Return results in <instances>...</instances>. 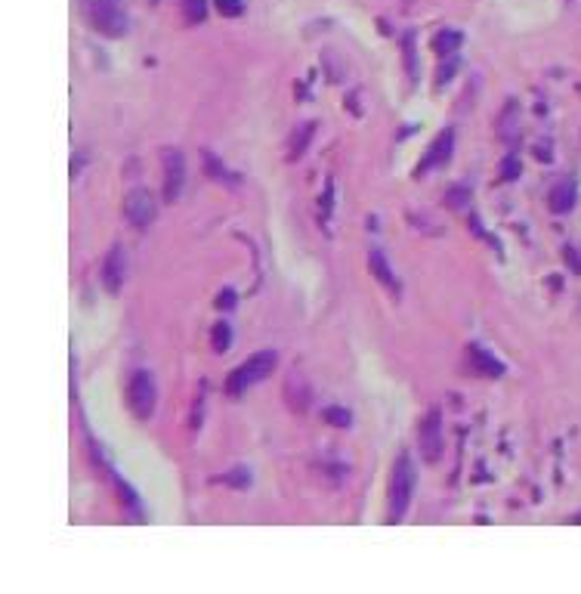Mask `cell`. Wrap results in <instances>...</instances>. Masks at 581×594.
<instances>
[{
    "mask_svg": "<svg viewBox=\"0 0 581 594\" xmlns=\"http://www.w3.org/2000/svg\"><path fill=\"white\" fill-rule=\"evenodd\" d=\"M467 353H470V362L476 365V371H479V375H488V377H501V375H504V365H501L494 356H488L482 346H470Z\"/></svg>",
    "mask_w": 581,
    "mask_h": 594,
    "instance_id": "7c38bea8",
    "label": "cell"
},
{
    "mask_svg": "<svg viewBox=\"0 0 581 594\" xmlns=\"http://www.w3.org/2000/svg\"><path fill=\"white\" fill-rule=\"evenodd\" d=\"M312 127H315V124H303V127H300V136H294V142H290V158H300V155H303L309 136H312Z\"/></svg>",
    "mask_w": 581,
    "mask_h": 594,
    "instance_id": "9a60e30c",
    "label": "cell"
},
{
    "mask_svg": "<svg viewBox=\"0 0 581 594\" xmlns=\"http://www.w3.org/2000/svg\"><path fill=\"white\" fill-rule=\"evenodd\" d=\"M216 10H220V16H241V0H216Z\"/></svg>",
    "mask_w": 581,
    "mask_h": 594,
    "instance_id": "ac0fdd59",
    "label": "cell"
},
{
    "mask_svg": "<svg viewBox=\"0 0 581 594\" xmlns=\"http://www.w3.org/2000/svg\"><path fill=\"white\" fill-rule=\"evenodd\" d=\"M155 214H158V201H155L152 192H148V189L127 192V198H124V217H127L130 226H133V229L152 226Z\"/></svg>",
    "mask_w": 581,
    "mask_h": 594,
    "instance_id": "5b68a950",
    "label": "cell"
},
{
    "mask_svg": "<svg viewBox=\"0 0 581 594\" xmlns=\"http://www.w3.org/2000/svg\"><path fill=\"white\" fill-rule=\"evenodd\" d=\"M572 520H575V523H581V514H575V517H572Z\"/></svg>",
    "mask_w": 581,
    "mask_h": 594,
    "instance_id": "44dd1931",
    "label": "cell"
},
{
    "mask_svg": "<svg viewBox=\"0 0 581 594\" xmlns=\"http://www.w3.org/2000/svg\"><path fill=\"white\" fill-rule=\"evenodd\" d=\"M124 272H127V260H124V248H111L109 257L102 263V285L109 294H117L124 288Z\"/></svg>",
    "mask_w": 581,
    "mask_h": 594,
    "instance_id": "ba28073f",
    "label": "cell"
},
{
    "mask_svg": "<svg viewBox=\"0 0 581 594\" xmlns=\"http://www.w3.org/2000/svg\"><path fill=\"white\" fill-rule=\"evenodd\" d=\"M414 464L408 455H399V461L393 464V476H389V517L402 520L411 505V492H414Z\"/></svg>",
    "mask_w": 581,
    "mask_h": 594,
    "instance_id": "7a4b0ae2",
    "label": "cell"
},
{
    "mask_svg": "<svg viewBox=\"0 0 581 594\" xmlns=\"http://www.w3.org/2000/svg\"><path fill=\"white\" fill-rule=\"evenodd\" d=\"M204 19V0H185V22H201Z\"/></svg>",
    "mask_w": 581,
    "mask_h": 594,
    "instance_id": "e0dca14e",
    "label": "cell"
},
{
    "mask_svg": "<svg viewBox=\"0 0 581 594\" xmlns=\"http://www.w3.org/2000/svg\"><path fill=\"white\" fill-rule=\"evenodd\" d=\"M275 362H278V356L272 350H260V353H253L247 362H241L238 368L229 375V381H226V390L229 393H241V390H247V387H253V384H260L266 375H272V368H275Z\"/></svg>",
    "mask_w": 581,
    "mask_h": 594,
    "instance_id": "3957f363",
    "label": "cell"
},
{
    "mask_svg": "<svg viewBox=\"0 0 581 594\" xmlns=\"http://www.w3.org/2000/svg\"><path fill=\"white\" fill-rule=\"evenodd\" d=\"M519 170H523V167H519V158H516V155H507V158L501 161V177H504V179H516Z\"/></svg>",
    "mask_w": 581,
    "mask_h": 594,
    "instance_id": "2e32d148",
    "label": "cell"
},
{
    "mask_svg": "<svg viewBox=\"0 0 581 594\" xmlns=\"http://www.w3.org/2000/svg\"><path fill=\"white\" fill-rule=\"evenodd\" d=\"M433 47H436L439 56H451L457 47H461V34H455V31H442V34H436Z\"/></svg>",
    "mask_w": 581,
    "mask_h": 594,
    "instance_id": "4fadbf2b",
    "label": "cell"
},
{
    "mask_svg": "<svg viewBox=\"0 0 581 594\" xmlns=\"http://www.w3.org/2000/svg\"><path fill=\"white\" fill-rule=\"evenodd\" d=\"M461 198H470V192L467 189H451L448 192V204H451V208H461V204H464Z\"/></svg>",
    "mask_w": 581,
    "mask_h": 594,
    "instance_id": "ffe728a7",
    "label": "cell"
},
{
    "mask_svg": "<svg viewBox=\"0 0 581 594\" xmlns=\"http://www.w3.org/2000/svg\"><path fill=\"white\" fill-rule=\"evenodd\" d=\"M321 418H325L328 424H334V427H350L352 424V415L346 412V408H337V406H325L321 408Z\"/></svg>",
    "mask_w": 581,
    "mask_h": 594,
    "instance_id": "5bb4252c",
    "label": "cell"
},
{
    "mask_svg": "<svg viewBox=\"0 0 581 594\" xmlns=\"http://www.w3.org/2000/svg\"><path fill=\"white\" fill-rule=\"evenodd\" d=\"M87 22L105 37H124L127 34V10L121 0H80Z\"/></svg>",
    "mask_w": 581,
    "mask_h": 594,
    "instance_id": "6da1fadb",
    "label": "cell"
},
{
    "mask_svg": "<svg viewBox=\"0 0 581 594\" xmlns=\"http://www.w3.org/2000/svg\"><path fill=\"white\" fill-rule=\"evenodd\" d=\"M575 198H578L575 183L572 179H562V183H556L554 189H550L547 201H550V210H554V214H566V210L575 208Z\"/></svg>",
    "mask_w": 581,
    "mask_h": 594,
    "instance_id": "9c48e42d",
    "label": "cell"
},
{
    "mask_svg": "<svg viewBox=\"0 0 581 594\" xmlns=\"http://www.w3.org/2000/svg\"><path fill=\"white\" fill-rule=\"evenodd\" d=\"M418 439H420V452H424L426 461H439V455H442V424H439V412H430L424 418V424H420L418 430Z\"/></svg>",
    "mask_w": 581,
    "mask_h": 594,
    "instance_id": "52a82bcc",
    "label": "cell"
},
{
    "mask_svg": "<svg viewBox=\"0 0 581 594\" xmlns=\"http://www.w3.org/2000/svg\"><path fill=\"white\" fill-rule=\"evenodd\" d=\"M229 338H232V334H229V325H216L214 328V350H226Z\"/></svg>",
    "mask_w": 581,
    "mask_h": 594,
    "instance_id": "d6986e66",
    "label": "cell"
},
{
    "mask_svg": "<svg viewBox=\"0 0 581 594\" xmlns=\"http://www.w3.org/2000/svg\"><path fill=\"white\" fill-rule=\"evenodd\" d=\"M451 140H455V136H451V130H445V133L439 136L436 142H433V146H430V155H426V161L418 167V177H420L424 170H430V167H439V164H445V161H448V155H451Z\"/></svg>",
    "mask_w": 581,
    "mask_h": 594,
    "instance_id": "30bf717a",
    "label": "cell"
},
{
    "mask_svg": "<svg viewBox=\"0 0 581 594\" xmlns=\"http://www.w3.org/2000/svg\"><path fill=\"white\" fill-rule=\"evenodd\" d=\"M155 402H158V390H155V377L148 371H136L127 384V406L139 421H148L155 415Z\"/></svg>",
    "mask_w": 581,
    "mask_h": 594,
    "instance_id": "277c9868",
    "label": "cell"
},
{
    "mask_svg": "<svg viewBox=\"0 0 581 594\" xmlns=\"http://www.w3.org/2000/svg\"><path fill=\"white\" fill-rule=\"evenodd\" d=\"M368 263H371V272L377 276V282H383L389 291H399V278L393 276V270H389V263H387V257L380 254V248H371V257H368Z\"/></svg>",
    "mask_w": 581,
    "mask_h": 594,
    "instance_id": "8fae6325",
    "label": "cell"
},
{
    "mask_svg": "<svg viewBox=\"0 0 581 594\" xmlns=\"http://www.w3.org/2000/svg\"><path fill=\"white\" fill-rule=\"evenodd\" d=\"M185 179V158L179 148H164V198L176 201Z\"/></svg>",
    "mask_w": 581,
    "mask_h": 594,
    "instance_id": "8992f818",
    "label": "cell"
}]
</instances>
